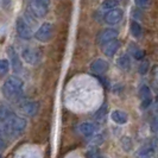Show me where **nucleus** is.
I'll use <instances>...</instances> for the list:
<instances>
[{
    "label": "nucleus",
    "mask_w": 158,
    "mask_h": 158,
    "mask_svg": "<svg viewBox=\"0 0 158 158\" xmlns=\"http://www.w3.org/2000/svg\"><path fill=\"white\" fill-rule=\"evenodd\" d=\"M111 118L114 123H117V124H119V125H124V124H126L127 120H128V117H127L126 113L123 111H119V110L112 112Z\"/></svg>",
    "instance_id": "15"
},
{
    "label": "nucleus",
    "mask_w": 158,
    "mask_h": 158,
    "mask_svg": "<svg viewBox=\"0 0 158 158\" xmlns=\"http://www.w3.org/2000/svg\"><path fill=\"white\" fill-rule=\"evenodd\" d=\"M151 130H152V132H155V133H158V117L152 120V123H151Z\"/></svg>",
    "instance_id": "24"
},
{
    "label": "nucleus",
    "mask_w": 158,
    "mask_h": 158,
    "mask_svg": "<svg viewBox=\"0 0 158 158\" xmlns=\"http://www.w3.org/2000/svg\"><path fill=\"white\" fill-rule=\"evenodd\" d=\"M135 5L142 8H145L149 5V0H135Z\"/></svg>",
    "instance_id": "26"
},
{
    "label": "nucleus",
    "mask_w": 158,
    "mask_h": 158,
    "mask_svg": "<svg viewBox=\"0 0 158 158\" xmlns=\"http://www.w3.org/2000/svg\"><path fill=\"white\" fill-rule=\"evenodd\" d=\"M156 151V148L152 143H149L146 145H144L143 148H140V150L138 152V156L139 157H148V156H152L153 152Z\"/></svg>",
    "instance_id": "16"
},
{
    "label": "nucleus",
    "mask_w": 158,
    "mask_h": 158,
    "mask_svg": "<svg viewBox=\"0 0 158 158\" xmlns=\"http://www.w3.org/2000/svg\"><path fill=\"white\" fill-rule=\"evenodd\" d=\"M118 0H105L101 5L102 10H113L118 6Z\"/></svg>",
    "instance_id": "20"
},
{
    "label": "nucleus",
    "mask_w": 158,
    "mask_h": 158,
    "mask_svg": "<svg viewBox=\"0 0 158 158\" xmlns=\"http://www.w3.org/2000/svg\"><path fill=\"white\" fill-rule=\"evenodd\" d=\"M2 6L5 8H8L11 6V0H2Z\"/></svg>",
    "instance_id": "27"
},
{
    "label": "nucleus",
    "mask_w": 158,
    "mask_h": 158,
    "mask_svg": "<svg viewBox=\"0 0 158 158\" xmlns=\"http://www.w3.org/2000/svg\"><path fill=\"white\" fill-rule=\"evenodd\" d=\"M130 30H131V33H132V36H133L135 38H139V37H142V33H143L142 26L137 23V22H131Z\"/></svg>",
    "instance_id": "18"
},
{
    "label": "nucleus",
    "mask_w": 158,
    "mask_h": 158,
    "mask_svg": "<svg viewBox=\"0 0 158 158\" xmlns=\"http://www.w3.org/2000/svg\"><path fill=\"white\" fill-rule=\"evenodd\" d=\"M133 57L135 60H142L144 57V51L139 50V49H135V50H133Z\"/></svg>",
    "instance_id": "25"
},
{
    "label": "nucleus",
    "mask_w": 158,
    "mask_h": 158,
    "mask_svg": "<svg viewBox=\"0 0 158 158\" xmlns=\"http://www.w3.org/2000/svg\"><path fill=\"white\" fill-rule=\"evenodd\" d=\"M96 128L98 126L93 123H83L79 126V131L81 132V135H83L85 137H89V135H94Z\"/></svg>",
    "instance_id": "14"
},
{
    "label": "nucleus",
    "mask_w": 158,
    "mask_h": 158,
    "mask_svg": "<svg viewBox=\"0 0 158 158\" xmlns=\"http://www.w3.org/2000/svg\"><path fill=\"white\" fill-rule=\"evenodd\" d=\"M148 69H149V62H148V61H145V62H143V63L139 65L138 71H139V74L145 75V74H146V71H148Z\"/></svg>",
    "instance_id": "22"
},
{
    "label": "nucleus",
    "mask_w": 158,
    "mask_h": 158,
    "mask_svg": "<svg viewBox=\"0 0 158 158\" xmlns=\"http://www.w3.org/2000/svg\"><path fill=\"white\" fill-rule=\"evenodd\" d=\"M87 157H102V155L99 152V150H96V149H92V150H89L87 152V155H86Z\"/></svg>",
    "instance_id": "23"
},
{
    "label": "nucleus",
    "mask_w": 158,
    "mask_h": 158,
    "mask_svg": "<svg viewBox=\"0 0 158 158\" xmlns=\"http://www.w3.org/2000/svg\"><path fill=\"white\" fill-rule=\"evenodd\" d=\"M26 127V120L20 117H17L16 114H11L6 119L1 121V135L7 138L19 137L24 132Z\"/></svg>",
    "instance_id": "1"
},
{
    "label": "nucleus",
    "mask_w": 158,
    "mask_h": 158,
    "mask_svg": "<svg viewBox=\"0 0 158 158\" xmlns=\"http://www.w3.org/2000/svg\"><path fill=\"white\" fill-rule=\"evenodd\" d=\"M123 16H124L123 10H120V8H113V10H110L105 15L103 19H105V23H107L108 25H115V24H118L123 19Z\"/></svg>",
    "instance_id": "8"
},
{
    "label": "nucleus",
    "mask_w": 158,
    "mask_h": 158,
    "mask_svg": "<svg viewBox=\"0 0 158 158\" xmlns=\"http://www.w3.org/2000/svg\"><path fill=\"white\" fill-rule=\"evenodd\" d=\"M108 63L107 61L105 60H101V58H98L95 60L94 62H92L90 64V70L93 71L94 74H98V75H102L106 71L108 70Z\"/></svg>",
    "instance_id": "9"
},
{
    "label": "nucleus",
    "mask_w": 158,
    "mask_h": 158,
    "mask_svg": "<svg viewBox=\"0 0 158 158\" xmlns=\"http://www.w3.org/2000/svg\"><path fill=\"white\" fill-rule=\"evenodd\" d=\"M49 4H50V0H29V6L31 12L38 18H43L47 16Z\"/></svg>",
    "instance_id": "3"
},
{
    "label": "nucleus",
    "mask_w": 158,
    "mask_h": 158,
    "mask_svg": "<svg viewBox=\"0 0 158 158\" xmlns=\"http://www.w3.org/2000/svg\"><path fill=\"white\" fill-rule=\"evenodd\" d=\"M52 33H54V26L51 23H44L37 32L35 33V38L40 40L42 43H47L52 38Z\"/></svg>",
    "instance_id": "4"
},
{
    "label": "nucleus",
    "mask_w": 158,
    "mask_h": 158,
    "mask_svg": "<svg viewBox=\"0 0 158 158\" xmlns=\"http://www.w3.org/2000/svg\"><path fill=\"white\" fill-rule=\"evenodd\" d=\"M139 95L142 98V108L149 107L152 102V98H151V90L148 86H142L139 89Z\"/></svg>",
    "instance_id": "11"
},
{
    "label": "nucleus",
    "mask_w": 158,
    "mask_h": 158,
    "mask_svg": "<svg viewBox=\"0 0 158 158\" xmlns=\"http://www.w3.org/2000/svg\"><path fill=\"white\" fill-rule=\"evenodd\" d=\"M118 37V31L114 29H105L99 33L98 36V43L100 45H106L107 43L112 42L113 40H117Z\"/></svg>",
    "instance_id": "7"
},
{
    "label": "nucleus",
    "mask_w": 158,
    "mask_h": 158,
    "mask_svg": "<svg viewBox=\"0 0 158 158\" xmlns=\"http://www.w3.org/2000/svg\"><path fill=\"white\" fill-rule=\"evenodd\" d=\"M117 64H118V67L120 69L127 70V69L130 68V58H128V56L121 55L118 60H117Z\"/></svg>",
    "instance_id": "17"
},
{
    "label": "nucleus",
    "mask_w": 158,
    "mask_h": 158,
    "mask_svg": "<svg viewBox=\"0 0 158 158\" xmlns=\"http://www.w3.org/2000/svg\"><path fill=\"white\" fill-rule=\"evenodd\" d=\"M100 139H101V137H100V135H98V137L95 138V140H100ZM95 143H96V144H100L101 142H94V139H93V142H92V144H95Z\"/></svg>",
    "instance_id": "28"
},
{
    "label": "nucleus",
    "mask_w": 158,
    "mask_h": 158,
    "mask_svg": "<svg viewBox=\"0 0 158 158\" xmlns=\"http://www.w3.org/2000/svg\"><path fill=\"white\" fill-rule=\"evenodd\" d=\"M107 106L105 105V106H102L99 111L95 113V119L96 120H99V121H102V120H105V117H106V113H107Z\"/></svg>",
    "instance_id": "21"
},
{
    "label": "nucleus",
    "mask_w": 158,
    "mask_h": 158,
    "mask_svg": "<svg viewBox=\"0 0 158 158\" xmlns=\"http://www.w3.org/2000/svg\"><path fill=\"white\" fill-rule=\"evenodd\" d=\"M22 57L24 58L25 62L32 64V65L37 64L40 61V51L36 50V49H32V48H25L22 51Z\"/></svg>",
    "instance_id": "6"
},
{
    "label": "nucleus",
    "mask_w": 158,
    "mask_h": 158,
    "mask_svg": "<svg viewBox=\"0 0 158 158\" xmlns=\"http://www.w3.org/2000/svg\"><path fill=\"white\" fill-rule=\"evenodd\" d=\"M40 110V103L36 101H27L22 106V111L27 115V117H33L37 114Z\"/></svg>",
    "instance_id": "12"
},
{
    "label": "nucleus",
    "mask_w": 158,
    "mask_h": 158,
    "mask_svg": "<svg viewBox=\"0 0 158 158\" xmlns=\"http://www.w3.org/2000/svg\"><path fill=\"white\" fill-rule=\"evenodd\" d=\"M23 81L18 76H10L2 85V94L7 100L17 101L23 96Z\"/></svg>",
    "instance_id": "2"
},
{
    "label": "nucleus",
    "mask_w": 158,
    "mask_h": 158,
    "mask_svg": "<svg viewBox=\"0 0 158 158\" xmlns=\"http://www.w3.org/2000/svg\"><path fill=\"white\" fill-rule=\"evenodd\" d=\"M10 64H11V61L8 60H5L2 58L1 62H0V71H1V76H5L6 74L10 70Z\"/></svg>",
    "instance_id": "19"
},
{
    "label": "nucleus",
    "mask_w": 158,
    "mask_h": 158,
    "mask_svg": "<svg viewBox=\"0 0 158 158\" xmlns=\"http://www.w3.org/2000/svg\"><path fill=\"white\" fill-rule=\"evenodd\" d=\"M120 40H113L112 42L110 43H107L106 45H105V49H103V51H105V55L107 56H113L117 54V51H118L119 49H120Z\"/></svg>",
    "instance_id": "13"
},
{
    "label": "nucleus",
    "mask_w": 158,
    "mask_h": 158,
    "mask_svg": "<svg viewBox=\"0 0 158 158\" xmlns=\"http://www.w3.org/2000/svg\"><path fill=\"white\" fill-rule=\"evenodd\" d=\"M7 52H8L10 58H11V64H12V67H13V70H15L16 74H19V73L22 71V69H23V65H22V62H20V60H19V57H18V54H17L16 50L12 47L8 48Z\"/></svg>",
    "instance_id": "10"
},
{
    "label": "nucleus",
    "mask_w": 158,
    "mask_h": 158,
    "mask_svg": "<svg viewBox=\"0 0 158 158\" xmlns=\"http://www.w3.org/2000/svg\"><path fill=\"white\" fill-rule=\"evenodd\" d=\"M16 30H17L18 36H19L22 40H31V37H32L31 27H30L29 24L24 20L23 17H18V18H17Z\"/></svg>",
    "instance_id": "5"
}]
</instances>
